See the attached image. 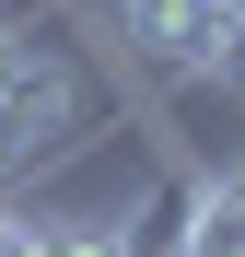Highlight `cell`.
<instances>
[{
  "instance_id": "obj_1",
  "label": "cell",
  "mask_w": 245,
  "mask_h": 257,
  "mask_svg": "<svg viewBox=\"0 0 245 257\" xmlns=\"http://www.w3.org/2000/svg\"><path fill=\"white\" fill-rule=\"evenodd\" d=\"M94 12H105V47H129L163 82H187L210 59V35H222V0H94Z\"/></svg>"
},
{
  "instance_id": "obj_2",
  "label": "cell",
  "mask_w": 245,
  "mask_h": 257,
  "mask_svg": "<svg viewBox=\"0 0 245 257\" xmlns=\"http://www.w3.org/2000/svg\"><path fill=\"white\" fill-rule=\"evenodd\" d=\"M175 257H245V164L175 187Z\"/></svg>"
},
{
  "instance_id": "obj_3",
  "label": "cell",
  "mask_w": 245,
  "mask_h": 257,
  "mask_svg": "<svg viewBox=\"0 0 245 257\" xmlns=\"http://www.w3.org/2000/svg\"><path fill=\"white\" fill-rule=\"evenodd\" d=\"M187 94H222V105H245V12H222V35H210V59L187 70Z\"/></svg>"
},
{
  "instance_id": "obj_4",
  "label": "cell",
  "mask_w": 245,
  "mask_h": 257,
  "mask_svg": "<svg viewBox=\"0 0 245 257\" xmlns=\"http://www.w3.org/2000/svg\"><path fill=\"white\" fill-rule=\"evenodd\" d=\"M0 257H47V222H35V199H0Z\"/></svg>"
},
{
  "instance_id": "obj_5",
  "label": "cell",
  "mask_w": 245,
  "mask_h": 257,
  "mask_svg": "<svg viewBox=\"0 0 245 257\" xmlns=\"http://www.w3.org/2000/svg\"><path fill=\"white\" fill-rule=\"evenodd\" d=\"M0 24H12V12H0Z\"/></svg>"
},
{
  "instance_id": "obj_6",
  "label": "cell",
  "mask_w": 245,
  "mask_h": 257,
  "mask_svg": "<svg viewBox=\"0 0 245 257\" xmlns=\"http://www.w3.org/2000/svg\"><path fill=\"white\" fill-rule=\"evenodd\" d=\"M233 164H245V152H233Z\"/></svg>"
}]
</instances>
